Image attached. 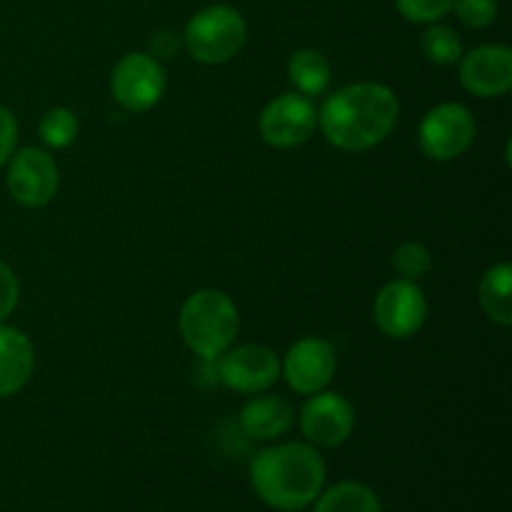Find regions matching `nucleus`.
<instances>
[{"mask_svg": "<svg viewBox=\"0 0 512 512\" xmlns=\"http://www.w3.org/2000/svg\"><path fill=\"white\" fill-rule=\"evenodd\" d=\"M400 118V100L390 85L353 83L328 95L318 110L325 140L345 153H365L383 143Z\"/></svg>", "mask_w": 512, "mask_h": 512, "instance_id": "1", "label": "nucleus"}, {"mask_svg": "<svg viewBox=\"0 0 512 512\" xmlns=\"http://www.w3.org/2000/svg\"><path fill=\"white\" fill-rule=\"evenodd\" d=\"M258 498L275 510H303L315 503L325 485V463L310 443H280L260 450L250 465Z\"/></svg>", "mask_w": 512, "mask_h": 512, "instance_id": "2", "label": "nucleus"}, {"mask_svg": "<svg viewBox=\"0 0 512 512\" xmlns=\"http://www.w3.org/2000/svg\"><path fill=\"white\" fill-rule=\"evenodd\" d=\"M180 335L203 360H218L238 338L240 315L233 298L218 288L195 290L180 308Z\"/></svg>", "mask_w": 512, "mask_h": 512, "instance_id": "3", "label": "nucleus"}, {"mask_svg": "<svg viewBox=\"0 0 512 512\" xmlns=\"http://www.w3.org/2000/svg\"><path fill=\"white\" fill-rule=\"evenodd\" d=\"M248 23L230 5H208L188 20L183 48L203 65H223L243 50Z\"/></svg>", "mask_w": 512, "mask_h": 512, "instance_id": "4", "label": "nucleus"}, {"mask_svg": "<svg viewBox=\"0 0 512 512\" xmlns=\"http://www.w3.org/2000/svg\"><path fill=\"white\" fill-rule=\"evenodd\" d=\"M475 125L473 113L463 103H438L425 113L418 128V143L425 158L438 160V163H450L458 160L475 143Z\"/></svg>", "mask_w": 512, "mask_h": 512, "instance_id": "5", "label": "nucleus"}, {"mask_svg": "<svg viewBox=\"0 0 512 512\" xmlns=\"http://www.w3.org/2000/svg\"><path fill=\"white\" fill-rule=\"evenodd\" d=\"M165 68L150 53H128L115 63L110 90L115 103L128 113H145L165 95Z\"/></svg>", "mask_w": 512, "mask_h": 512, "instance_id": "6", "label": "nucleus"}, {"mask_svg": "<svg viewBox=\"0 0 512 512\" xmlns=\"http://www.w3.org/2000/svg\"><path fill=\"white\" fill-rule=\"evenodd\" d=\"M373 320L388 338H413L428 320V298L423 288L403 278L385 283L373 300Z\"/></svg>", "mask_w": 512, "mask_h": 512, "instance_id": "7", "label": "nucleus"}, {"mask_svg": "<svg viewBox=\"0 0 512 512\" xmlns=\"http://www.w3.org/2000/svg\"><path fill=\"white\" fill-rule=\"evenodd\" d=\"M315 128H318V108L313 105V98L300 93H283L273 98L258 120L260 138L278 150L308 143Z\"/></svg>", "mask_w": 512, "mask_h": 512, "instance_id": "8", "label": "nucleus"}, {"mask_svg": "<svg viewBox=\"0 0 512 512\" xmlns=\"http://www.w3.org/2000/svg\"><path fill=\"white\" fill-rule=\"evenodd\" d=\"M338 370V355L325 338H300L280 360V375L298 395H315L328 390Z\"/></svg>", "mask_w": 512, "mask_h": 512, "instance_id": "9", "label": "nucleus"}, {"mask_svg": "<svg viewBox=\"0 0 512 512\" xmlns=\"http://www.w3.org/2000/svg\"><path fill=\"white\" fill-rule=\"evenodd\" d=\"M10 198L23 208H43L55 198L60 170L53 155L40 148H23L8 160Z\"/></svg>", "mask_w": 512, "mask_h": 512, "instance_id": "10", "label": "nucleus"}, {"mask_svg": "<svg viewBox=\"0 0 512 512\" xmlns=\"http://www.w3.org/2000/svg\"><path fill=\"white\" fill-rule=\"evenodd\" d=\"M218 378L225 388L243 395L268 393L280 380V358L260 343L228 348L220 355Z\"/></svg>", "mask_w": 512, "mask_h": 512, "instance_id": "11", "label": "nucleus"}, {"mask_svg": "<svg viewBox=\"0 0 512 512\" xmlns=\"http://www.w3.org/2000/svg\"><path fill=\"white\" fill-rule=\"evenodd\" d=\"M355 428V408L345 395L320 390L300 410V430L313 448H338Z\"/></svg>", "mask_w": 512, "mask_h": 512, "instance_id": "12", "label": "nucleus"}, {"mask_svg": "<svg viewBox=\"0 0 512 512\" xmlns=\"http://www.w3.org/2000/svg\"><path fill=\"white\" fill-rule=\"evenodd\" d=\"M460 83L475 98H503L512 88V50L508 45H478L463 53Z\"/></svg>", "mask_w": 512, "mask_h": 512, "instance_id": "13", "label": "nucleus"}, {"mask_svg": "<svg viewBox=\"0 0 512 512\" xmlns=\"http://www.w3.org/2000/svg\"><path fill=\"white\" fill-rule=\"evenodd\" d=\"M35 368L33 343L23 330L0 323V398L18 395Z\"/></svg>", "mask_w": 512, "mask_h": 512, "instance_id": "14", "label": "nucleus"}, {"mask_svg": "<svg viewBox=\"0 0 512 512\" xmlns=\"http://www.w3.org/2000/svg\"><path fill=\"white\" fill-rule=\"evenodd\" d=\"M243 433L253 440H275L288 433L295 423V408L280 395L250 398L238 415Z\"/></svg>", "mask_w": 512, "mask_h": 512, "instance_id": "15", "label": "nucleus"}, {"mask_svg": "<svg viewBox=\"0 0 512 512\" xmlns=\"http://www.w3.org/2000/svg\"><path fill=\"white\" fill-rule=\"evenodd\" d=\"M478 300L483 313L493 323L510 328L512 325V265L498 263L485 270L478 285Z\"/></svg>", "mask_w": 512, "mask_h": 512, "instance_id": "16", "label": "nucleus"}, {"mask_svg": "<svg viewBox=\"0 0 512 512\" xmlns=\"http://www.w3.org/2000/svg\"><path fill=\"white\" fill-rule=\"evenodd\" d=\"M333 68L328 58L315 48H300L288 58V80L293 83L295 93L305 98H315L328 90Z\"/></svg>", "mask_w": 512, "mask_h": 512, "instance_id": "17", "label": "nucleus"}, {"mask_svg": "<svg viewBox=\"0 0 512 512\" xmlns=\"http://www.w3.org/2000/svg\"><path fill=\"white\" fill-rule=\"evenodd\" d=\"M315 500V512H383L378 495L368 485L353 480L333 485Z\"/></svg>", "mask_w": 512, "mask_h": 512, "instance_id": "18", "label": "nucleus"}, {"mask_svg": "<svg viewBox=\"0 0 512 512\" xmlns=\"http://www.w3.org/2000/svg\"><path fill=\"white\" fill-rule=\"evenodd\" d=\"M420 50L433 65H455L463 58V40L448 25L433 23L420 35Z\"/></svg>", "mask_w": 512, "mask_h": 512, "instance_id": "19", "label": "nucleus"}, {"mask_svg": "<svg viewBox=\"0 0 512 512\" xmlns=\"http://www.w3.org/2000/svg\"><path fill=\"white\" fill-rule=\"evenodd\" d=\"M78 118L70 108H50L48 113L40 118L38 135L50 150H63L70 148L78 138Z\"/></svg>", "mask_w": 512, "mask_h": 512, "instance_id": "20", "label": "nucleus"}, {"mask_svg": "<svg viewBox=\"0 0 512 512\" xmlns=\"http://www.w3.org/2000/svg\"><path fill=\"white\" fill-rule=\"evenodd\" d=\"M393 268L403 280H423L433 268V255H430L428 245L418 243V240H405L395 248L393 253Z\"/></svg>", "mask_w": 512, "mask_h": 512, "instance_id": "21", "label": "nucleus"}, {"mask_svg": "<svg viewBox=\"0 0 512 512\" xmlns=\"http://www.w3.org/2000/svg\"><path fill=\"white\" fill-rule=\"evenodd\" d=\"M455 0H395V8L408 23L433 25L453 13Z\"/></svg>", "mask_w": 512, "mask_h": 512, "instance_id": "22", "label": "nucleus"}, {"mask_svg": "<svg viewBox=\"0 0 512 512\" xmlns=\"http://www.w3.org/2000/svg\"><path fill=\"white\" fill-rule=\"evenodd\" d=\"M455 15L465 28L483 30L498 20V0H455Z\"/></svg>", "mask_w": 512, "mask_h": 512, "instance_id": "23", "label": "nucleus"}, {"mask_svg": "<svg viewBox=\"0 0 512 512\" xmlns=\"http://www.w3.org/2000/svg\"><path fill=\"white\" fill-rule=\"evenodd\" d=\"M18 300H20L18 278H15L13 268L0 260V323L13 315V310L18 308Z\"/></svg>", "mask_w": 512, "mask_h": 512, "instance_id": "24", "label": "nucleus"}, {"mask_svg": "<svg viewBox=\"0 0 512 512\" xmlns=\"http://www.w3.org/2000/svg\"><path fill=\"white\" fill-rule=\"evenodd\" d=\"M18 145V120L8 108L0 105V165L8 163Z\"/></svg>", "mask_w": 512, "mask_h": 512, "instance_id": "25", "label": "nucleus"}, {"mask_svg": "<svg viewBox=\"0 0 512 512\" xmlns=\"http://www.w3.org/2000/svg\"><path fill=\"white\" fill-rule=\"evenodd\" d=\"M180 48H183V38L178 33H173V30H160V33H155L150 38V55L158 60L175 58Z\"/></svg>", "mask_w": 512, "mask_h": 512, "instance_id": "26", "label": "nucleus"}]
</instances>
